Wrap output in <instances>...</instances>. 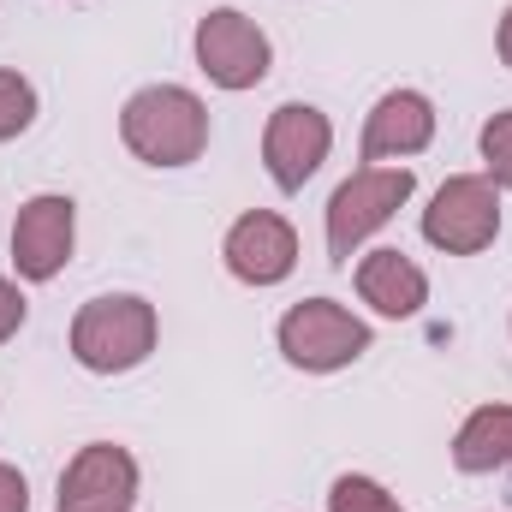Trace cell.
I'll return each mask as SVG.
<instances>
[{"label":"cell","mask_w":512,"mask_h":512,"mask_svg":"<svg viewBox=\"0 0 512 512\" xmlns=\"http://www.w3.org/2000/svg\"><path fill=\"white\" fill-rule=\"evenodd\" d=\"M370 340H376L370 322L352 316V310L334 304V298H304V304H292V310L280 316V352H286V364L304 370V376H334V370L358 364V358L370 352Z\"/></svg>","instance_id":"obj_3"},{"label":"cell","mask_w":512,"mask_h":512,"mask_svg":"<svg viewBox=\"0 0 512 512\" xmlns=\"http://www.w3.org/2000/svg\"><path fill=\"white\" fill-rule=\"evenodd\" d=\"M435 143V108L423 90H387L364 120V161H405Z\"/></svg>","instance_id":"obj_11"},{"label":"cell","mask_w":512,"mask_h":512,"mask_svg":"<svg viewBox=\"0 0 512 512\" xmlns=\"http://www.w3.org/2000/svg\"><path fill=\"white\" fill-rule=\"evenodd\" d=\"M221 262H227V274L245 280V286H280V280L298 268V233H292V221H280L274 209H251V215H239V221L227 227Z\"/></svg>","instance_id":"obj_9"},{"label":"cell","mask_w":512,"mask_h":512,"mask_svg":"<svg viewBox=\"0 0 512 512\" xmlns=\"http://www.w3.org/2000/svg\"><path fill=\"white\" fill-rule=\"evenodd\" d=\"M423 239L447 256L489 251L501 239V185L489 173H453L423 209Z\"/></svg>","instance_id":"obj_5"},{"label":"cell","mask_w":512,"mask_h":512,"mask_svg":"<svg viewBox=\"0 0 512 512\" xmlns=\"http://www.w3.org/2000/svg\"><path fill=\"white\" fill-rule=\"evenodd\" d=\"M131 501H137V459L114 441H90L66 465L54 512H131Z\"/></svg>","instance_id":"obj_10"},{"label":"cell","mask_w":512,"mask_h":512,"mask_svg":"<svg viewBox=\"0 0 512 512\" xmlns=\"http://www.w3.org/2000/svg\"><path fill=\"white\" fill-rule=\"evenodd\" d=\"M328 149H334V126L310 102H280L262 126V161L280 191H304L316 179V167L328 161Z\"/></svg>","instance_id":"obj_7"},{"label":"cell","mask_w":512,"mask_h":512,"mask_svg":"<svg viewBox=\"0 0 512 512\" xmlns=\"http://www.w3.org/2000/svg\"><path fill=\"white\" fill-rule=\"evenodd\" d=\"M24 316H30V304H24V292H18V286H12V280L0 274V346H6V340H12V334L24 328Z\"/></svg>","instance_id":"obj_17"},{"label":"cell","mask_w":512,"mask_h":512,"mask_svg":"<svg viewBox=\"0 0 512 512\" xmlns=\"http://www.w3.org/2000/svg\"><path fill=\"white\" fill-rule=\"evenodd\" d=\"M0 512H30V489H24L18 465H0Z\"/></svg>","instance_id":"obj_18"},{"label":"cell","mask_w":512,"mask_h":512,"mask_svg":"<svg viewBox=\"0 0 512 512\" xmlns=\"http://www.w3.org/2000/svg\"><path fill=\"white\" fill-rule=\"evenodd\" d=\"M36 120V84L24 78V72H12V66H0V143H12V137H24Z\"/></svg>","instance_id":"obj_14"},{"label":"cell","mask_w":512,"mask_h":512,"mask_svg":"<svg viewBox=\"0 0 512 512\" xmlns=\"http://www.w3.org/2000/svg\"><path fill=\"white\" fill-rule=\"evenodd\" d=\"M197 66L215 90H256L274 66V48L262 36V24L245 18L239 6H215L197 18Z\"/></svg>","instance_id":"obj_6"},{"label":"cell","mask_w":512,"mask_h":512,"mask_svg":"<svg viewBox=\"0 0 512 512\" xmlns=\"http://www.w3.org/2000/svg\"><path fill=\"white\" fill-rule=\"evenodd\" d=\"M120 137L143 167H191L209 149V108L185 84H149L120 108Z\"/></svg>","instance_id":"obj_1"},{"label":"cell","mask_w":512,"mask_h":512,"mask_svg":"<svg viewBox=\"0 0 512 512\" xmlns=\"http://www.w3.org/2000/svg\"><path fill=\"white\" fill-rule=\"evenodd\" d=\"M477 149H483V167H489V179H495L501 191H512V108H501V114L483 126Z\"/></svg>","instance_id":"obj_16"},{"label":"cell","mask_w":512,"mask_h":512,"mask_svg":"<svg viewBox=\"0 0 512 512\" xmlns=\"http://www.w3.org/2000/svg\"><path fill=\"white\" fill-rule=\"evenodd\" d=\"M78 245V203L60 197V191H42L18 209L12 221V262L24 280H54Z\"/></svg>","instance_id":"obj_8"},{"label":"cell","mask_w":512,"mask_h":512,"mask_svg":"<svg viewBox=\"0 0 512 512\" xmlns=\"http://www.w3.org/2000/svg\"><path fill=\"white\" fill-rule=\"evenodd\" d=\"M495 48H501V66H512V6L501 12V30H495Z\"/></svg>","instance_id":"obj_19"},{"label":"cell","mask_w":512,"mask_h":512,"mask_svg":"<svg viewBox=\"0 0 512 512\" xmlns=\"http://www.w3.org/2000/svg\"><path fill=\"white\" fill-rule=\"evenodd\" d=\"M411 191H417L411 167H358V173L328 197V262L346 268V262L358 256V245H364L370 233H382L387 221L411 203Z\"/></svg>","instance_id":"obj_4"},{"label":"cell","mask_w":512,"mask_h":512,"mask_svg":"<svg viewBox=\"0 0 512 512\" xmlns=\"http://www.w3.org/2000/svg\"><path fill=\"white\" fill-rule=\"evenodd\" d=\"M453 471L512 483V405H477L453 435Z\"/></svg>","instance_id":"obj_13"},{"label":"cell","mask_w":512,"mask_h":512,"mask_svg":"<svg viewBox=\"0 0 512 512\" xmlns=\"http://www.w3.org/2000/svg\"><path fill=\"white\" fill-rule=\"evenodd\" d=\"M328 512H405V507H399V495H387L376 477H334Z\"/></svg>","instance_id":"obj_15"},{"label":"cell","mask_w":512,"mask_h":512,"mask_svg":"<svg viewBox=\"0 0 512 512\" xmlns=\"http://www.w3.org/2000/svg\"><path fill=\"white\" fill-rule=\"evenodd\" d=\"M155 334H161V322H155L149 298L108 292V298H90L72 316V358L90 376H126V370H137L155 352Z\"/></svg>","instance_id":"obj_2"},{"label":"cell","mask_w":512,"mask_h":512,"mask_svg":"<svg viewBox=\"0 0 512 512\" xmlns=\"http://www.w3.org/2000/svg\"><path fill=\"white\" fill-rule=\"evenodd\" d=\"M358 298L387 316V322H405V316H417L423 304H429V274L411 262L405 251H370L358 256Z\"/></svg>","instance_id":"obj_12"}]
</instances>
